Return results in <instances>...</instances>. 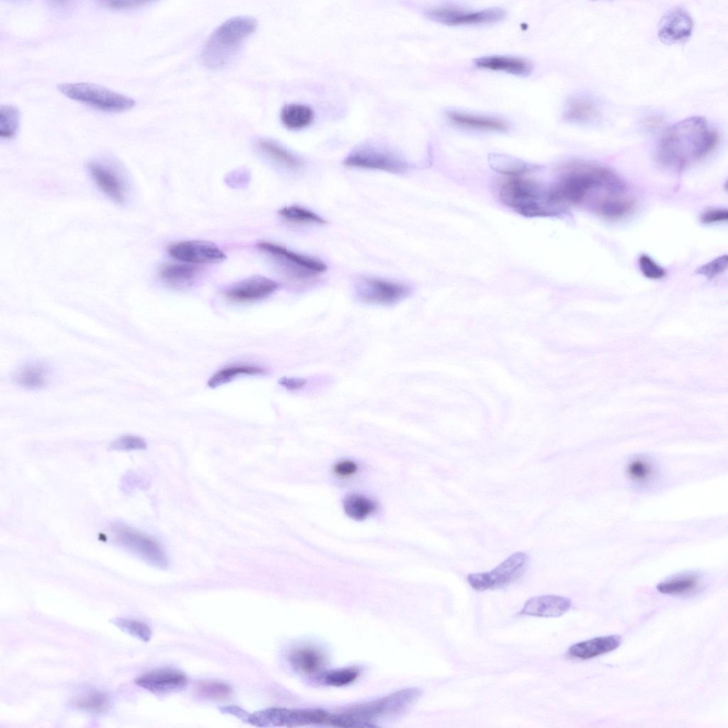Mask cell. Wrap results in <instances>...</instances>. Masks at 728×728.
I'll return each mask as SVG.
<instances>
[{
  "label": "cell",
  "instance_id": "cell-35",
  "mask_svg": "<svg viewBox=\"0 0 728 728\" xmlns=\"http://www.w3.org/2000/svg\"><path fill=\"white\" fill-rule=\"evenodd\" d=\"M278 213L285 220L295 223H326V220L314 211L297 205L284 207L278 211Z\"/></svg>",
  "mask_w": 728,
  "mask_h": 728
},
{
  "label": "cell",
  "instance_id": "cell-8",
  "mask_svg": "<svg viewBox=\"0 0 728 728\" xmlns=\"http://www.w3.org/2000/svg\"><path fill=\"white\" fill-rule=\"evenodd\" d=\"M343 164L348 167L380 170L392 173H402L407 171V161L390 149L366 143L355 148L345 159Z\"/></svg>",
  "mask_w": 728,
  "mask_h": 728
},
{
  "label": "cell",
  "instance_id": "cell-27",
  "mask_svg": "<svg viewBox=\"0 0 728 728\" xmlns=\"http://www.w3.org/2000/svg\"><path fill=\"white\" fill-rule=\"evenodd\" d=\"M257 147L267 157L290 170H298L303 165L299 157L272 140L261 139Z\"/></svg>",
  "mask_w": 728,
  "mask_h": 728
},
{
  "label": "cell",
  "instance_id": "cell-18",
  "mask_svg": "<svg viewBox=\"0 0 728 728\" xmlns=\"http://www.w3.org/2000/svg\"><path fill=\"white\" fill-rule=\"evenodd\" d=\"M88 170L93 181L105 195L117 203L124 200V184L112 167L101 161H92L88 164Z\"/></svg>",
  "mask_w": 728,
  "mask_h": 728
},
{
  "label": "cell",
  "instance_id": "cell-6",
  "mask_svg": "<svg viewBox=\"0 0 728 728\" xmlns=\"http://www.w3.org/2000/svg\"><path fill=\"white\" fill-rule=\"evenodd\" d=\"M58 89L69 99L105 112H124L135 105L132 97L95 83H61Z\"/></svg>",
  "mask_w": 728,
  "mask_h": 728
},
{
  "label": "cell",
  "instance_id": "cell-41",
  "mask_svg": "<svg viewBox=\"0 0 728 728\" xmlns=\"http://www.w3.org/2000/svg\"><path fill=\"white\" fill-rule=\"evenodd\" d=\"M146 447L145 440L135 435H123L112 441L109 445V449L114 451L140 450Z\"/></svg>",
  "mask_w": 728,
  "mask_h": 728
},
{
  "label": "cell",
  "instance_id": "cell-24",
  "mask_svg": "<svg viewBox=\"0 0 728 728\" xmlns=\"http://www.w3.org/2000/svg\"><path fill=\"white\" fill-rule=\"evenodd\" d=\"M50 377V369L43 363L34 362L20 367L14 374V381L20 387L36 390L46 387Z\"/></svg>",
  "mask_w": 728,
  "mask_h": 728
},
{
  "label": "cell",
  "instance_id": "cell-7",
  "mask_svg": "<svg viewBox=\"0 0 728 728\" xmlns=\"http://www.w3.org/2000/svg\"><path fill=\"white\" fill-rule=\"evenodd\" d=\"M112 540L136 555L149 564L166 568L168 557L161 545L153 537L123 524H114L109 528Z\"/></svg>",
  "mask_w": 728,
  "mask_h": 728
},
{
  "label": "cell",
  "instance_id": "cell-29",
  "mask_svg": "<svg viewBox=\"0 0 728 728\" xmlns=\"http://www.w3.org/2000/svg\"><path fill=\"white\" fill-rule=\"evenodd\" d=\"M265 373V369L257 365L248 364L232 365L215 373L208 380L207 385L210 388H215L232 381L238 376L262 375Z\"/></svg>",
  "mask_w": 728,
  "mask_h": 728
},
{
  "label": "cell",
  "instance_id": "cell-30",
  "mask_svg": "<svg viewBox=\"0 0 728 728\" xmlns=\"http://www.w3.org/2000/svg\"><path fill=\"white\" fill-rule=\"evenodd\" d=\"M633 202L623 195L609 196L600 201L594 208L596 213L607 219H619L630 213Z\"/></svg>",
  "mask_w": 728,
  "mask_h": 728
},
{
  "label": "cell",
  "instance_id": "cell-44",
  "mask_svg": "<svg viewBox=\"0 0 728 728\" xmlns=\"http://www.w3.org/2000/svg\"><path fill=\"white\" fill-rule=\"evenodd\" d=\"M728 211L724 208H712L705 210L700 216L701 221L705 224H714L727 221Z\"/></svg>",
  "mask_w": 728,
  "mask_h": 728
},
{
  "label": "cell",
  "instance_id": "cell-31",
  "mask_svg": "<svg viewBox=\"0 0 728 728\" xmlns=\"http://www.w3.org/2000/svg\"><path fill=\"white\" fill-rule=\"evenodd\" d=\"M346 514L354 520H363L377 509V503L371 498L358 493L347 496L343 502Z\"/></svg>",
  "mask_w": 728,
  "mask_h": 728
},
{
  "label": "cell",
  "instance_id": "cell-38",
  "mask_svg": "<svg viewBox=\"0 0 728 728\" xmlns=\"http://www.w3.org/2000/svg\"><path fill=\"white\" fill-rule=\"evenodd\" d=\"M196 692L200 697L214 701L226 700L232 693L225 683L215 681L202 682L197 685Z\"/></svg>",
  "mask_w": 728,
  "mask_h": 728
},
{
  "label": "cell",
  "instance_id": "cell-32",
  "mask_svg": "<svg viewBox=\"0 0 728 728\" xmlns=\"http://www.w3.org/2000/svg\"><path fill=\"white\" fill-rule=\"evenodd\" d=\"M700 583L694 574H684L665 580L657 585V590L665 594H685L695 591Z\"/></svg>",
  "mask_w": 728,
  "mask_h": 728
},
{
  "label": "cell",
  "instance_id": "cell-13",
  "mask_svg": "<svg viewBox=\"0 0 728 728\" xmlns=\"http://www.w3.org/2000/svg\"><path fill=\"white\" fill-rule=\"evenodd\" d=\"M426 15L436 22L449 26H459L500 21L505 16L506 11L500 7L475 11L454 6H437L428 9Z\"/></svg>",
  "mask_w": 728,
  "mask_h": 728
},
{
  "label": "cell",
  "instance_id": "cell-10",
  "mask_svg": "<svg viewBox=\"0 0 728 728\" xmlns=\"http://www.w3.org/2000/svg\"><path fill=\"white\" fill-rule=\"evenodd\" d=\"M528 560L525 552H515L489 572L469 574L467 581L477 591L501 588L514 582L524 574Z\"/></svg>",
  "mask_w": 728,
  "mask_h": 728
},
{
  "label": "cell",
  "instance_id": "cell-14",
  "mask_svg": "<svg viewBox=\"0 0 728 728\" xmlns=\"http://www.w3.org/2000/svg\"><path fill=\"white\" fill-rule=\"evenodd\" d=\"M173 258L188 264H213L226 259V255L216 245L204 240H185L173 242L167 247Z\"/></svg>",
  "mask_w": 728,
  "mask_h": 728
},
{
  "label": "cell",
  "instance_id": "cell-39",
  "mask_svg": "<svg viewBox=\"0 0 728 728\" xmlns=\"http://www.w3.org/2000/svg\"><path fill=\"white\" fill-rule=\"evenodd\" d=\"M359 675L360 670L357 667L350 666L326 673L322 676V680L328 685L341 687L353 682Z\"/></svg>",
  "mask_w": 728,
  "mask_h": 728
},
{
  "label": "cell",
  "instance_id": "cell-23",
  "mask_svg": "<svg viewBox=\"0 0 728 728\" xmlns=\"http://www.w3.org/2000/svg\"><path fill=\"white\" fill-rule=\"evenodd\" d=\"M598 114L594 102L588 97L581 95L570 97L567 101L563 111L564 119L580 124L593 122L597 119Z\"/></svg>",
  "mask_w": 728,
  "mask_h": 728
},
{
  "label": "cell",
  "instance_id": "cell-17",
  "mask_svg": "<svg viewBox=\"0 0 728 728\" xmlns=\"http://www.w3.org/2000/svg\"><path fill=\"white\" fill-rule=\"evenodd\" d=\"M135 683L155 694H166L183 689L187 684L186 676L173 669H159L147 673Z\"/></svg>",
  "mask_w": 728,
  "mask_h": 728
},
{
  "label": "cell",
  "instance_id": "cell-43",
  "mask_svg": "<svg viewBox=\"0 0 728 728\" xmlns=\"http://www.w3.org/2000/svg\"><path fill=\"white\" fill-rule=\"evenodd\" d=\"M727 260L728 257L727 255L717 257L700 267L697 269V273L712 279L727 269Z\"/></svg>",
  "mask_w": 728,
  "mask_h": 728
},
{
  "label": "cell",
  "instance_id": "cell-48",
  "mask_svg": "<svg viewBox=\"0 0 728 728\" xmlns=\"http://www.w3.org/2000/svg\"><path fill=\"white\" fill-rule=\"evenodd\" d=\"M223 711L225 712H226V713H230V714H234V715H235V716H237L238 717H240L243 721H246V722H247L248 716H249V714H247V713H246L244 710H241V709H240V708H238L237 707H224Z\"/></svg>",
  "mask_w": 728,
  "mask_h": 728
},
{
  "label": "cell",
  "instance_id": "cell-15",
  "mask_svg": "<svg viewBox=\"0 0 728 728\" xmlns=\"http://www.w3.org/2000/svg\"><path fill=\"white\" fill-rule=\"evenodd\" d=\"M279 287L274 280L263 276H252L228 287L224 294L231 301L249 302L264 299Z\"/></svg>",
  "mask_w": 728,
  "mask_h": 728
},
{
  "label": "cell",
  "instance_id": "cell-16",
  "mask_svg": "<svg viewBox=\"0 0 728 728\" xmlns=\"http://www.w3.org/2000/svg\"><path fill=\"white\" fill-rule=\"evenodd\" d=\"M692 28L693 22L689 13L678 7L662 17L658 24V35L664 43H681L690 36Z\"/></svg>",
  "mask_w": 728,
  "mask_h": 728
},
{
  "label": "cell",
  "instance_id": "cell-2",
  "mask_svg": "<svg viewBox=\"0 0 728 728\" xmlns=\"http://www.w3.org/2000/svg\"><path fill=\"white\" fill-rule=\"evenodd\" d=\"M717 141V132L705 118L690 117L664 132L657 146V160L665 168L680 171L710 154Z\"/></svg>",
  "mask_w": 728,
  "mask_h": 728
},
{
  "label": "cell",
  "instance_id": "cell-47",
  "mask_svg": "<svg viewBox=\"0 0 728 728\" xmlns=\"http://www.w3.org/2000/svg\"><path fill=\"white\" fill-rule=\"evenodd\" d=\"M307 380L302 378L282 377L278 380V383L289 390H298L304 387Z\"/></svg>",
  "mask_w": 728,
  "mask_h": 728
},
{
  "label": "cell",
  "instance_id": "cell-4",
  "mask_svg": "<svg viewBox=\"0 0 728 728\" xmlns=\"http://www.w3.org/2000/svg\"><path fill=\"white\" fill-rule=\"evenodd\" d=\"M256 26V21L249 16H235L223 23L210 36L202 49L203 64L214 70L226 67L237 55Z\"/></svg>",
  "mask_w": 728,
  "mask_h": 728
},
{
  "label": "cell",
  "instance_id": "cell-25",
  "mask_svg": "<svg viewBox=\"0 0 728 728\" xmlns=\"http://www.w3.org/2000/svg\"><path fill=\"white\" fill-rule=\"evenodd\" d=\"M291 667L304 675H313L319 672L324 665L323 653L312 647H301L292 651L289 655Z\"/></svg>",
  "mask_w": 728,
  "mask_h": 728
},
{
  "label": "cell",
  "instance_id": "cell-26",
  "mask_svg": "<svg viewBox=\"0 0 728 728\" xmlns=\"http://www.w3.org/2000/svg\"><path fill=\"white\" fill-rule=\"evenodd\" d=\"M198 268L191 264H164L159 268V274L161 279L167 284L177 288L186 287L191 285L197 275Z\"/></svg>",
  "mask_w": 728,
  "mask_h": 728
},
{
  "label": "cell",
  "instance_id": "cell-9",
  "mask_svg": "<svg viewBox=\"0 0 728 728\" xmlns=\"http://www.w3.org/2000/svg\"><path fill=\"white\" fill-rule=\"evenodd\" d=\"M331 714L317 709L269 708L249 714L247 722L257 727H300L330 724Z\"/></svg>",
  "mask_w": 728,
  "mask_h": 728
},
{
  "label": "cell",
  "instance_id": "cell-1",
  "mask_svg": "<svg viewBox=\"0 0 728 728\" xmlns=\"http://www.w3.org/2000/svg\"><path fill=\"white\" fill-rule=\"evenodd\" d=\"M547 187L550 200L561 214L569 206L589 202L596 192L623 194L626 189L624 182L611 170L578 160L560 166Z\"/></svg>",
  "mask_w": 728,
  "mask_h": 728
},
{
  "label": "cell",
  "instance_id": "cell-5",
  "mask_svg": "<svg viewBox=\"0 0 728 728\" xmlns=\"http://www.w3.org/2000/svg\"><path fill=\"white\" fill-rule=\"evenodd\" d=\"M421 690L412 687L397 691L370 702L353 706L336 714L341 727H371L378 720L402 713L421 696Z\"/></svg>",
  "mask_w": 728,
  "mask_h": 728
},
{
  "label": "cell",
  "instance_id": "cell-40",
  "mask_svg": "<svg viewBox=\"0 0 728 728\" xmlns=\"http://www.w3.org/2000/svg\"><path fill=\"white\" fill-rule=\"evenodd\" d=\"M111 621L122 631L141 641L147 642L151 638V631L143 622L126 618H114Z\"/></svg>",
  "mask_w": 728,
  "mask_h": 728
},
{
  "label": "cell",
  "instance_id": "cell-12",
  "mask_svg": "<svg viewBox=\"0 0 728 728\" xmlns=\"http://www.w3.org/2000/svg\"><path fill=\"white\" fill-rule=\"evenodd\" d=\"M258 247L273 257L291 276L308 279L324 272L327 267L318 258L302 255L270 242H261Z\"/></svg>",
  "mask_w": 728,
  "mask_h": 728
},
{
  "label": "cell",
  "instance_id": "cell-46",
  "mask_svg": "<svg viewBox=\"0 0 728 728\" xmlns=\"http://www.w3.org/2000/svg\"><path fill=\"white\" fill-rule=\"evenodd\" d=\"M105 8L115 10H127L139 7L146 4L139 1H103L100 2Z\"/></svg>",
  "mask_w": 728,
  "mask_h": 728
},
{
  "label": "cell",
  "instance_id": "cell-22",
  "mask_svg": "<svg viewBox=\"0 0 728 728\" xmlns=\"http://www.w3.org/2000/svg\"><path fill=\"white\" fill-rule=\"evenodd\" d=\"M446 116L452 124L467 129L498 132L505 131L508 129L506 122L496 117L454 110L447 111Z\"/></svg>",
  "mask_w": 728,
  "mask_h": 728
},
{
  "label": "cell",
  "instance_id": "cell-21",
  "mask_svg": "<svg viewBox=\"0 0 728 728\" xmlns=\"http://www.w3.org/2000/svg\"><path fill=\"white\" fill-rule=\"evenodd\" d=\"M621 643V636L618 635L596 637L571 646L568 655L574 658L587 660L613 651Z\"/></svg>",
  "mask_w": 728,
  "mask_h": 728
},
{
  "label": "cell",
  "instance_id": "cell-42",
  "mask_svg": "<svg viewBox=\"0 0 728 728\" xmlns=\"http://www.w3.org/2000/svg\"><path fill=\"white\" fill-rule=\"evenodd\" d=\"M639 268L643 274L649 279H658L664 277L666 272L655 260L647 255H642L638 259Z\"/></svg>",
  "mask_w": 728,
  "mask_h": 728
},
{
  "label": "cell",
  "instance_id": "cell-28",
  "mask_svg": "<svg viewBox=\"0 0 728 728\" xmlns=\"http://www.w3.org/2000/svg\"><path fill=\"white\" fill-rule=\"evenodd\" d=\"M281 121L289 129H300L314 120V112L309 106L299 103L286 105L281 111Z\"/></svg>",
  "mask_w": 728,
  "mask_h": 728
},
{
  "label": "cell",
  "instance_id": "cell-3",
  "mask_svg": "<svg viewBox=\"0 0 728 728\" xmlns=\"http://www.w3.org/2000/svg\"><path fill=\"white\" fill-rule=\"evenodd\" d=\"M538 168L532 165L524 171L505 176L500 184V199L505 205L525 217L559 215L560 213L550 200L547 183L532 176Z\"/></svg>",
  "mask_w": 728,
  "mask_h": 728
},
{
  "label": "cell",
  "instance_id": "cell-33",
  "mask_svg": "<svg viewBox=\"0 0 728 728\" xmlns=\"http://www.w3.org/2000/svg\"><path fill=\"white\" fill-rule=\"evenodd\" d=\"M73 703L81 710L101 714L107 711L109 699L107 694L92 689L78 694L73 700Z\"/></svg>",
  "mask_w": 728,
  "mask_h": 728
},
{
  "label": "cell",
  "instance_id": "cell-19",
  "mask_svg": "<svg viewBox=\"0 0 728 728\" xmlns=\"http://www.w3.org/2000/svg\"><path fill=\"white\" fill-rule=\"evenodd\" d=\"M571 600L557 595H542L529 599L519 612L538 617H559L569 610Z\"/></svg>",
  "mask_w": 728,
  "mask_h": 728
},
{
  "label": "cell",
  "instance_id": "cell-34",
  "mask_svg": "<svg viewBox=\"0 0 728 728\" xmlns=\"http://www.w3.org/2000/svg\"><path fill=\"white\" fill-rule=\"evenodd\" d=\"M20 111L12 105H2L0 107V136L11 139L18 132L20 123Z\"/></svg>",
  "mask_w": 728,
  "mask_h": 728
},
{
  "label": "cell",
  "instance_id": "cell-11",
  "mask_svg": "<svg viewBox=\"0 0 728 728\" xmlns=\"http://www.w3.org/2000/svg\"><path fill=\"white\" fill-rule=\"evenodd\" d=\"M355 291L363 302L377 305H393L407 298L410 287L403 283L378 277H364L355 284Z\"/></svg>",
  "mask_w": 728,
  "mask_h": 728
},
{
  "label": "cell",
  "instance_id": "cell-37",
  "mask_svg": "<svg viewBox=\"0 0 728 728\" xmlns=\"http://www.w3.org/2000/svg\"><path fill=\"white\" fill-rule=\"evenodd\" d=\"M626 473L631 481L637 483H646L654 476V466L646 458H635L627 464Z\"/></svg>",
  "mask_w": 728,
  "mask_h": 728
},
{
  "label": "cell",
  "instance_id": "cell-45",
  "mask_svg": "<svg viewBox=\"0 0 728 728\" xmlns=\"http://www.w3.org/2000/svg\"><path fill=\"white\" fill-rule=\"evenodd\" d=\"M358 471V465L353 461L344 459L334 464L333 471L335 475L341 478L353 476Z\"/></svg>",
  "mask_w": 728,
  "mask_h": 728
},
{
  "label": "cell",
  "instance_id": "cell-36",
  "mask_svg": "<svg viewBox=\"0 0 728 728\" xmlns=\"http://www.w3.org/2000/svg\"><path fill=\"white\" fill-rule=\"evenodd\" d=\"M489 161L493 169L504 176L524 171L532 165L509 156L497 154H492L489 156Z\"/></svg>",
  "mask_w": 728,
  "mask_h": 728
},
{
  "label": "cell",
  "instance_id": "cell-20",
  "mask_svg": "<svg viewBox=\"0 0 728 728\" xmlns=\"http://www.w3.org/2000/svg\"><path fill=\"white\" fill-rule=\"evenodd\" d=\"M476 67L502 71L518 76H527L532 70V64L528 60L510 55H487L474 60Z\"/></svg>",
  "mask_w": 728,
  "mask_h": 728
}]
</instances>
